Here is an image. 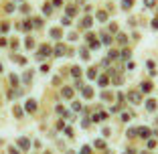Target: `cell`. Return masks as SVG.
<instances>
[{
	"instance_id": "obj_1",
	"label": "cell",
	"mask_w": 158,
	"mask_h": 154,
	"mask_svg": "<svg viewBox=\"0 0 158 154\" xmlns=\"http://www.w3.org/2000/svg\"><path fill=\"white\" fill-rule=\"evenodd\" d=\"M27 110H28V112H33V110H35V102H28L27 103Z\"/></svg>"
},
{
	"instance_id": "obj_2",
	"label": "cell",
	"mask_w": 158,
	"mask_h": 154,
	"mask_svg": "<svg viewBox=\"0 0 158 154\" xmlns=\"http://www.w3.org/2000/svg\"><path fill=\"white\" fill-rule=\"evenodd\" d=\"M146 107H148V110H154L156 106H154V102H148V103H146Z\"/></svg>"
},
{
	"instance_id": "obj_3",
	"label": "cell",
	"mask_w": 158,
	"mask_h": 154,
	"mask_svg": "<svg viewBox=\"0 0 158 154\" xmlns=\"http://www.w3.org/2000/svg\"><path fill=\"white\" fill-rule=\"evenodd\" d=\"M10 154H19V150H14V148H10Z\"/></svg>"
}]
</instances>
